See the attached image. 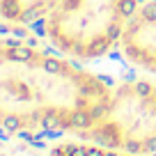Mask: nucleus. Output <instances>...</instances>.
<instances>
[{"label":"nucleus","instance_id":"obj_1","mask_svg":"<svg viewBox=\"0 0 156 156\" xmlns=\"http://www.w3.org/2000/svg\"><path fill=\"white\" fill-rule=\"evenodd\" d=\"M140 0H58L46 21V34L62 53L90 60L122 41Z\"/></svg>","mask_w":156,"mask_h":156},{"label":"nucleus","instance_id":"obj_2","mask_svg":"<svg viewBox=\"0 0 156 156\" xmlns=\"http://www.w3.org/2000/svg\"><path fill=\"white\" fill-rule=\"evenodd\" d=\"M80 136L131 154L156 151V85L149 80L122 83L110 94L99 122L80 131Z\"/></svg>","mask_w":156,"mask_h":156},{"label":"nucleus","instance_id":"obj_3","mask_svg":"<svg viewBox=\"0 0 156 156\" xmlns=\"http://www.w3.org/2000/svg\"><path fill=\"white\" fill-rule=\"evenodd\" d=\"M122 51L133 64L156 73V0L145 2L126 23Z\"/></svg>","mask_w":156,"mask_h":156},{"label":"nucleus","instance_id":"obj_4","mask_svg":"<svg viewBox=\"0 0 156 156\" xmlns=\"http://www.w3.org/2000/svg\"><path fill=\"white\" fill-rule=\"evenodd\" d=\"M51 156H142V154H131L124 151L119 154V149H110L103 145H87V142H60L58 147L51 149Z\"/></svg>","mask_w":156,"mask_h":156}]
</instances>
